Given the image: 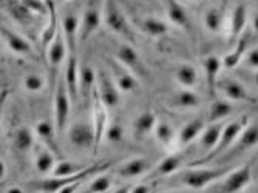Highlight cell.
I'll list each match as a JSON object with an SVG mask.
<instances>
[{
    "mask_svg": "<svg viewBox=\"0 0 258 193\" xmlns=\"http://www.w3.org/2000/svg\"><path fill=\"white\" fill-rule=\"evenodd\" d=\"M175 78H176L178 84H181L182 87L192 88L198 82V71L195 70V67H192L189 63H182L176 68Z\"/></svg>",
    "mask_w": 258,
    "mask_h": 193,
    "instance_id": "cell-35",
    "label": "cell"
},
{
    "mask_svg": "<svg viewBox=\"0 0 258 193\" xmlns=\"http://www.w3.org/2000/svg\"><path fill=\"white\" fill-rule=\"evenodd\" d=\"M206 128L204 125V120L200 119V117H195L192 120H189L178 133V138H176V146L179 147H185L189 146L190 142H194L198 136H201L203 130Z\"/></svg>",
    "mask_w": 258,
    "mask_h": 193,
    "instance_id": "cell-23",
    "label": "cell"
},
{
    "mask_svg": "<svg viewBox=\"0 0 258 193\" xmlns=\"http://www.w3.org/2000/svg\"><path fill=\"white\" fill-rule=\"evenodd\" d=\"M244 63L247 68H253L258 70V46L250 50L246 56H244Z\"/></svg>",
    "mask_w": 258,
    "mask_h": 193,
    "instance_id": "cell-45",
    "label": "cell"
},
{
    "mask_svg": "<svg viewBox=\"0 0 258 193\" xmlns=\"http://www.w3.org/2000/svg\"><path fill=\"white\" fill-rule=\"evenodd\" d=\"M108 168V164H99V165H88L84 172L73 175V176H65V178H51V179H42V181H31L28 182V188L34 191H42V193H57L60 188L75 184V182H84L90 175H95L99 172H104Z\"/></svg>",
    "mask_w": 258,
    "mask_h": 193,
    "instance_id": "cell-3",
    "label": "cell"
},
{
    "mask_svg": "<svg viewBox=\"0 0 258 193\" xmlns=\"http://www.w3.org/2000/svg\"><path fill=\"white\" fill-rule=\"evenodd\" d=\"M46 4H48L50 14H48V25H46V28L42 33V45L45 50H48V46L51 45V42L56 39L59 33V20H57V13H56V7L53 0H46Z\"/></svg>",
    "mask_w": 258,
    "mask_h": 193,
    "instance_id": "cell-28",
    "label": "cell"
},
{
    "mask_svg": "<svg viewBox=\"0 0 258 193\" xmlns=\"http://www.w3.org/2000/svg\"><path fill=\"white\" fill-rule=\"evenodd\" d=\"M156 124H158V120H156L155 113H152V111H144L143 114H139V116L136 117V120H135V124H133L135 138L139 139V141L146 139L152 132H155Z\"/></svg>",
    "mask_w": 258,
    "mask_h": 193,
    "instance_id": "cell-26",
    "label": "cell"
},
{
    "mask_svg": "<svg viewBox=\"0 0 258 193\" xmlns=\"http://www.w3.org/2000/svg\"><path fill=\"white\" fill-rule=\"evenodd\" d=\"M252 181V170L250 165L244 164L241 167H235L226 176L223 182V193H238L244 187H247Z\"/></svg>",
    "mask_w": 258,
    "mask_h": 193,
    "instance_id": "cell-11",
    "label": "cell"
},
{
    "mask_svg": "<svg viewBox=\"0 0 258 193\" xmlns=\"http://www.w3.org/2000/svg\"><path fill=\"white\" fill-rule=\"evenodd\" d=\"M81 184H82V182H75V184H70V185L63 187V188H60L57 193H76V191L79 190Z\"/></svg>",
    "mask_w": 258,
    "mask_h": 193,
    "instance_id": "cell-47",
    "label": "cell"
},
{
    "mask_svg": "<svg viewBox=\"0 0 258 193\" xmlns=\"http://www.w3.org/2000/svg\"><path fill=\"white\" fill-rule=\"evenodd\" d=\"M56 155L48 149V147H45L42 146L37 152H36V158H34V165H36V170L39 173H53L54 170V167H56Z\"/></svg>",
    "mask_w": 258,
    "mask_h": 193,
    "instance_id": "cell-30",
    "label": "cell"
},
{
    "mask_svg": "<svg viewBox=\"0 0 258 193\" xmlns=\"http://www.w3.org/2000/svg\"><path fill=\"white\" fill-rule=\"evenodd\" d=\"M258 144V124H250L241 132L240 138L237 139V142L223 155V159H232L237 155H241L247 150H250L252 147H255Z\"/></svg>",
    "mask_w": 258,
    "mask_h": 193,
    "instance_id": "cell-10",
    "label": "cell"
},
{
    "mask_svg": "<svg viewBox=\"0 0 258 193\" xmlns=\"http://www.w3.org/2000/svg\"><path fill=\"white\" fill-rule=\"evenodd\" d=\"M98 93L107 108H114L119 105V88L114 84L113 78L107 71L101 70L98 75Z\"/></svg>",
    "mask_w": 258,
    "mask_h": 193,
    "instance_id": "cell-9",
    "label": "cell"
},
{
    "mask_svg": "<svg viewBox=\"0 0 258 193\" xmlns=\"http://www.w3.org/2000/svg\"><path fill=\"white\" fill-rule=\"evenodd\" d=\"M223 63L217 56H209L204 60V73H206V85L209 90L210 98L217 99V90H218V73Z\"/></svg>",
    "mask_w": 258,
    "mask_h": 193,
    "instance_id": "cell-21",
    "label": "cell"
},
{
    "mask_svg": "<svg viewBox=\"0 0 258 193\" xmlns=\"http://www.w3.org/2000/svg\"><path fill=\"white\" fill-rule=\"evenodd\" d=\"M253 84L258 87V70L255 71V73H253Z\"/></svg>",
    "mask_w": 258,
    "mask_h": 193,
    "instance_id": "cell-51",
    "label": "cell"
},
{
    "mask_svg": "<svg viewBox=\"0 0 258 193\" xmlns=\"http://www.w3.org/2000/svg\"><path fill=\"white\" fill-rule=\"evenodd\" d=\"M224 25V13L220 7L209 8L204 14V27L210 33H220Z\"/></svg>",
    "mask_w": 258,
    "mask_h": 193,
    "instance_id": "cell-34",
    "label": "cell"
},
{
    "mask_svg": "<svg viewBox=\"0 0 258 193\" xmlns=\"http://www.w3.org/2000/svg\"><path fill=\"white\" fill-rule=\"evenodd\" d=\"M65 84L72 98L73 104H78L79 101V63L76 53H68L67 56V65H65Z\"/></svg>",
    "mask_w": 258,
    "mask_h": 193,
    "instance_id": "cell-13",
    "label": "cell"
},
{
    "mask_svg": "<svg viewBox=\"0 0 258 193\" xmlns=\"http://www.w3.org/2000/svg\"><path fill=\"white\" fill-rule=\"evenodd\" d=\"M124 136V130L121 127V124L114 122V124H110L105 130V139L110 141V142H119Z\"/></svg>",
    "mask_w": 258,
    "mask_h": 193,
    "instance_id": "cell-44",
    "label": "cell"
},
{
    "mask_svg": "<svg viewBox=\"0 0 258 193\" xmlns=\"http://www.w3.org/2000/svg\"><path fill=\"white\" fill-rule=\"evenodd\" d=\"M88 165H81V164H76V162H72V161H59L54 167L53 170V175L56 178H65V176H73V175H78L81 172H84Z\"/></svg>",
    "mask_w": 258,
    "mask_h": 193,
    "instance_id": "cell-39",
    "label": "cell"
},
{
    "mask_svg": "<svg viewBox=\"0 0 258 193\" xmlns=\"http://www.w3.org/2000/svg\"><path fill=\"white\" fill-rule=\"evenodd\" d=\"M20 2L25 5L31 13H34V14H40V16L50 14L46 0H20Z\"/></svg>",
    "mask_w": 258,
    "mask_h": 193,
    "instance_id": "cell-42",
    "label": "cell"
},
{
    "mask_svg": "<svg viewBox=\"0 0 258 193\" xmlns=\"http://www.w3.org/2000/svg\"><path fill=\"white\" fill-rule=\"evenodd\" d=\"M249 125V117L247 116H241L235 120H232V122L226 124L224 128H223V133H221V138L217 144V147L210 152L209 155L203 156L200 161H194L190 164V167H198V165H206V164H210L214 159L223 156L233 144L237 142V139L240 138L241 132Z\"/></svg>",
    "mask_w": 258,
    "mask_h": 193,
    "instance_id": "cell-1",
    "label": "cell"
},
{
    "mask_svg": "<svg viewBox=\"0 0 258 193\" xmlns=\"http://www.w3.org/2000/svg\"><path fill=\"white\" fill-rule=\"evenodd\" d=\"M246 22H247V8L244 4H237L230 16V30H229V42H227L230 48L235 46L238 39L244 34Z\"/></svg>",
    "mask_w": 258,
    "mask_h": 193,
    "instance_id": "cell-14",
    "label": "cell"
},
{
    "mask_svg": "<svg viewBox=\"0 0 258 193\" xmlns=\"http://www.w3.org/2000/svg\"><path fill=\"white\" fill-rule=\"evenodd\" d=\"M54 132H57L56 125H51V122H48V120H42V122H39L36 125V135L39 136V139L42 141L43 146L48 147L56 156H60L59 150H57V146H56Z\"/></svg>",
    "mask_w": 258,
    "mask_h": 193,
    "instance_id": "cell-29",
    "label": "cell"
},
{
    "mask_svg": "<svg viewBox=\"0 0 258 193\" xmlns=\"http://www.w3.org/2000/svg\"><path fill=\"white\" fill-rule=\"evenodd\" d=\"M111 187V179L107 175H99L93 179L82 193H107Z\"/></svg>",
    "mask_w": 258,
    "mask_h": 193,
    "instance_id": "cell-41",
    "label": "cell"
},
{
    "mask_svg": "<svg viewBox=\"0 0 258 193\" xmlns=\"http://www.w3.org/2000/svg\"><path fill=\"white\" fill-rule=\"evenodd\" d=\"M93 128H95V152L93 155H98L102 139L105 138L107 130V107L104 105L102 99L99 98L98 88L95 90V96H93Z\"/></svg>",
    "mask_w": 258,
    "mask_h": 193,
    "instance_id": "cell-7",
    "label": "cell"
},
{
    "mask_svg": "<svg viewBox=\"0 0 258 193\" xmlns=\"http://www.w3.org/2000/svg\"><path fill=\"white\" fill-rule=\"evenodd\" d=\"M247 48H249V34L244 33V34L238 39V42L235 43V46L230 48L232 51L224 57L223 67L227 68V70L235 68V67L244 59V56L247 54Z\"/></svg>",
    "mask_w": 258,
    "mask_h": 193,
    "instance_id": "cell-27",
    "label": "cell"
},
{
    "mask_svg": "<svg viewBox=\"0 0 258 193\" xmlns=\"http://www.w3.org/2000/svg\"><path fill=\"white\" fill-rule=\"evenodd\" d=\"M79 27L81 22L75 14H67L62 20V31L68 53H76V45L79 40Z\"/></svg>",
    "mask_w": 258,
    "mask_h": 193,
    "instance_id": "cell-20",
    "label": "cell"
},
{
    "mask_svg": "<svg viewBox=\"0 0 258 193\" xmlns=\"http://www.w3.org/2000/svg\"><path fill=\"white\" fill-rule=\"evenodd\" d=\"M2 37L5 39L8 48H10L13 53L22 54V56H30V54H33V46H31V43L27 39H23L20 34L11 31L10 28L2 27Z\"/></svg>",
    "mask_w": 258,
    "mask_h": 193,
    "instance_id": "cell-24",
    "label": "cell"
},
{
    "mask_svg": "<svg viewBox=\"0 0 258 193\" xmlns=\"http://www.w3.org/2000/svg\"><path fill=\"white\" fill-rule=\"evenodd\" d=\"M68 138L75 147L95 152V128L90 127L87 122L79 120V122L73 124L68 132Z\"/></svg>",
    "mask_w": 258,
    "mask_h": 193,
    "instance_id": "cell-12",
    "label": "cell"
},
{
    "mask_svg": "<svg viewBox=\"0 0 258 193\" xmlns=\"http://www.w3.org/2000/svg\"><path fill=\"white\" fill-rule=\"evenodd\" d=\"M130 190H132V185L127 184V185H122V187H119L118 190H114L111 193H130Z\"/></svg>",
    "mask_w": 258,
    "mask_h": 193,
    "instance_id": "cell-49",
    "label": "cell"
},
{
    "mask_svg": "<svg viewBox=\"0 0 258 193\" xmlns=\"http://www.w3.org/2000/svg\"><path fill=\"white\" fill-rule=\"evenodd\" d=\"M23 85H25V88L31 93H37L43 88L45 82H43V78L39 76V75H28L25 79H23Z\"/></svg>",
    "mask_w": 258,
    "mask_h": 193,
    "instance_id": "cell-43",
    "label": "cell"
},
{
    "mask_svg": "<svg viewBox=\"0 0 258 193\" xmlns=\"http://www.w3.org/2000/svg\"><path fill=\"white\" fill-rule=\"evenodd\" d=\"M101 25V8L98 5V0H90L88 7L81 20L79 27V42H87L88 37L95 33Z\"/></svg>",
    "mask_w": 258,
    "mask_h": 193,
    "instance_id": "cell-8",
    "label": "cell"
},
{
    "mask_svg": "<svg viewBox=\"0 0 258 193\" xmlns=\"http://www.w3.org/2000/svg\"><path fill=\"white\" fill-rule=\"evenodd\" d=\"M67 56H68V50H67L63 31L59 30L56 39L51 42V45L48 46V50H46V57H48V63H50L51 68H57Z\"/></svg>",
    "mask_w": 258,
    "mask_h": 193,
    "instance_id": "cell-25",
    "label": "cell"
},
{
    "mask_svg": "<svg viewBox=\"0 0 258 193\" xmlns=\"http://www.w3.org/2000/svg\"><path fill=\"white\" fill-rule=\"evenodd\" d=\"M150 159L149 158H144V156H138V158H132L130 161L124 162L116 173L121 178H127V179H132V178H138V176H143L146 175L149 170H150Z\"/></svg>",
    "mask_w": 258,
    "mask_h": 193,
    "instance_id": "cell-17",
    "label": "cell"
},
{
    "mask_svg": "<svg viewBox=\"0 0 258 193\" xmlns=\"http://www.w3.org/2000/svg\"><path fill=\"white\" fill-rule=\"evenodd\" d=\"M184 162V156L181 153H175V155H170L167 158H164L153 170L149 173V179H158V178H162V176H170L173 175L175 172H178L181 165Z\"/></svg>",
    "mask_w": 258,
    "mask_h": 193,
    "instance_id": "cell-19",
    "label": "cell"
},
{
    "mask_svg": "<svg viewBox=\"0 0 258 193\" xmlns=\"http://www.w3.org/2000/svg\"><path fill=\"white\" fill-rule=\"evenodd\" d=\"M108 65L111 71V78L114 84L118 85L119 91L128 93L136 88V79L127 67H124L119 60H111V59L108 60Z\"/></svg>",
    "mask_w": 258,
    "mask_h": 193,
    "instance_id": "cell-15",
    "label": "cell"
},
{
    "mask_svg": "<svg viewBox=\"0 0 258 193\" xmlns=\"http://www.w3.org/2000/svg\"><path fill=\"white\" fill-rule=\"evenodd\" d=\"M153 133L164 147H170L172 144L176 142V138H178L173 127L167 122V120H161V122H158Z\"/></svg>",
    "mask_w": 258,
    "mask_h": 193,
    "instance_id": "cell-37",
    "label": "cell"
},
{
    "mask_svg": "<svg viewBox=\"0 0 258 193\" xmlns=\"http://www.w3.org/2000/svg\"><path fill=\"white\" fill-rule=\"evenodd\" d=\"M130 193H152V187L147 184H138V185H132Z\"/></svg>",
    "mask_w": 258,
    "mask_h": 193,
    "instance_id": "cell-46",
    "label": "cell"
},
{
    "mask_svg": "<svg viewBox=\"0 0 258 193\" xmlns=\"http://www.w3.org/2000/svg\"><path fill=\"white\" fill-rule=\"evenodd\" d=\"M232 105L227 102V101H223V99H214L212 105H210V110H209V117L207 120L210 124L214 122H221L223 119H226L230 113H232Z\"/></svg>",
    "mask_w": 258,
    "mask_h": 193,
    "instance_id": "cell-36",
    "label": "cell"
},
{
    "mask_svg": "<svg viewBox=\"0 0 258 193\" xmlns=\"http://www.w3.org/2000/svg\"><path fill=\"white\" fill-rule=\"evenodd\" d=\"M98 87V76L90 65L84 63L79 67V102L84 108L93 105V96Z\"/></svg>",
    "mask_w": 258,
    "mask_h": 193,
    "instance_id": "cell-6",
    "label": "cell"
},
{
    "mask_svg": "<svg viewBox=\"0 0 258 193\" xmlns=\"http://www.w3.org/2000/svg\"><path fill=\"white\" fill-rule=\"evenodd\" d=\"M7 193H23V190L20 187H10L7 190Z\"/></svg>",
    "mask_w": 258,
    "mask_h": 193,
    "instance_id": "cell-50",
    "label": "cell"
},
{
    "mask_svg": "<svg viewBox=\"0 0 258 193\" xmlns=\"http://www.w3.org/2000/svg\"><path fill=\"white\" fill-rule=\"evenodd\" d=\"M170 104L173 108H181V110L195 108L200 105V98L194 91L187 88V90H181V91L175 93L170 99Z\"/></svg>",
    "mask_w": 258,
    "mask_h": 193,
    "instance_id": "cell-32",
    "label": "cell"
},
{
    "mask_svg": "<svg viewBox=\"0 0 258 193\" xmlns=\"http://www.w3.org/2000/svg\"><path fill=\"white\" fill-rule=\"evenodd\" d=\"M116 59H118L124 67H127L132 73L138 75V76H144V65L141 62L139 54L136 53V50L128 45V43H122L119 45L118 51H116Z\"/></svg>",
    "mask_w": 258,
    "mask_h": 193,
    "instance_id": "cell-16",
    "label": "cell"
},
{
    "mask_svg": "<svg viewBox=\"0 0 258 193\" xmlns=\"http://www.w3.org/2000/svg\"><path fill=\"white\" fill-rule=\"evenodd\" d=\"M233 165H221V167H212V168H204L203 165L198 167H190L189 170H185L179 176V182L185 187L190 188H204L209 184H212L221 178H226L232 170Z\"/></svg>",
    "mask_w": 258,
    "mask_h": 193,
    "instance_id": "cell-2",
    "label": "cell"
},
{
    "mask_svg": "<svg viewBox=\"0 0 258 193\" xmlns=\"http://www.w3.org/2000/svg\"><path fill=\"white\" fill-rule=\"evenodd\" d=\"M218 88L226 94V98L229 101H250V96L247 93V90L244 88V85L237 81V79H232V78H223L218 81Z\"/></svg>",
    "mask_w": 258,
    "mask_h": 193,
    "instance_id": "cell-18",
    "label": "cell"
},
{
    "mask_svg": "<svg viewBox=\"0 0 258 193\" xmlns=\"http://www.w3.org/2000/svg\"><path fill=\"white\" fill-rule=\"evenodd\" d=\"M141 28L143 31L150 36V37H161L167 33V25L164 23L162 20L159 19H155V17H147L141 22Z\"/></svg>",
    "mask_w": 258,
    "mask_h": 193,
    "instance_id": "cell-40",
    "label": "cell"
},
{
    "mask_svg": "<svg viewBox=\"0 0 258 193\" xmlns=\"http://www.w3.org/2000/svg\"><path fill=\"white\" fill-rule=\"evenodd\" d=\"M4 175H5V164H4V161H2V178H4Z\"/></svg>",
    "mask_w": 258,
    "mask_h": 193,
    "instance_id": "cell-52",
    "label": "cell"
},
{
    "mask_svg": "<svg viewBox=\"0 0 258 193\" xmlns=\"http://www.w3.org/2000/svg\"><path fill=\"white\" fill-rule=\"evenodd\" d=\"M104 22L105 25L116 34H119L133 42V31L128 25V20L114 4V0H105L104 4Z\"/></svg>",
    "mask_w": 258,
    "mask_h": 193,
    "instance_id": "cell-5",
    "label": "cell"
},
{
    "mask_svg": "<svg viewBox=\"0 0 258 193\" xmlns=\"http://www.w3.org/2000/svg\"><path fill=\"white\" fill-rule=\"evenodd\" d=\"M167 14H169V19L173 25L181 27V28H189V25H190L189 14L185 13L182 5L179 2H176V0H169L167 2Z\"/></svg>",
    "mask_w": 258,
    "mask_h": 193,
    "instance_id": "cell-33",
    "label": "cell"
},
{
    "mask_svg": "<svg viewBox=\"0 0 258 193\" xmlns=\"http://www.w3.org/2000/svg\"><path fill=\"white\" fill-rule=\"evenodd\" d=\"M224 122H214V124H210L207 125L201 136H200V149L203 150L204 156L209 155L210 152H212L215 147H217V144L221 138V133H223V128H224Z\"/></svg>",
    "mask_w": 258,
    "mask_h": 193,
    "instance_id": "cell-22",
    "label": "cell"
},
{
    "mask_svg": "<svg viewBox=\"0 0 258 193\" xmlns=\"http://www.w3.org/2000/svg\"><path fill=\"white\" fill-rule=\"evenodd\" d=\"M252 27H253V31L258 33V10L253 13V17H252Z\"/></svg>",
    "mask_w": 258,
    "mask_h": 193,
    "instance_id": "cell-48",
    "label": "cell"
},
{
    "mask_svg": "<svg viewBox=\"0 0 258 193\" xmlns=\"http://www.w3.org/2000/svg\"><path fill=\"white\" fill-rule=\"evenodd\" d=\"M13 144L17 152H22V153L28 152L34 144V136H33L31 130L27 127L17 128L14 133V138H13Z\"/></svg>",
    "mask_w": 258,
    "mask_h": 193,
    "instance_id": "cell-38",
    "label": "cell"
},
{
    "mask_svg": "<svg viewBox=\"0 0 258 193\" xmlns=\"http://www.w3.org/2000/svg\"><path fill=\"white\" fill-rule=\"evenodd\" d=\"M167 193H176V191H167Z\"/></svg>",
    "mask_w": 258,
    "mask_h": 193,
    "instance_id": "cell-53",
    "label": "cell"
},
{
    "mask_svg": "<svg viewBox=\"0 0 258 193\" xmlns=\"http://www.w3.org/2000/svg\"><path fill=\"white\" fill-rule=\"evenodd\" d=\"M70 105H72V98H70L65 78L62 75L57 81L56 93H54V120H56L54 125H56L57 135H62L65 130L68 116H70Z\"/></svg>",
    "mask_w": 258,
    "mask_h": 193,
    "instance_id": "cell-4",
    "label": "cell"
},
{
    "mask_svg": "<svg viewBox=\"0 0 258 193\" xmlns=\"http://www.w3.org/2000/svg\"><path fill=\"white\" fill-rule=\"evenodd\" d=\"M5 10L10 13V16L17 20L20 25H30L33 23V13L23 5L20 0H7Z\"/></svg>",
    "mask_w": 258,
    "mask_h": 193,
    "instance_id": "cell-31",
    "label": "cell"
}]
</instances>
